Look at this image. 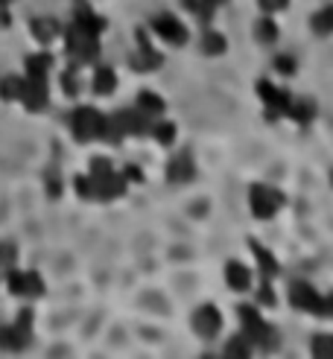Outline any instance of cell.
I'll return each instance as SVG.
<instances>
[{"label": "cell", "instance_id": "24", "mask_svg": "<svg viewBox=\"0 0 333 359\" xmlns=\"http://www.w3.org/2000/svg\"><path fill=\"white\" fill-rule=\"evenodd\" d=\"M249 348H252V339L245 333H240V336H234L225 345V356H249Z\"/></svg>", "mask_w": 333, "mask_h": 359}, {"label": "cell", "instance_id": "19", "mask_svg": "<svg viewBox=\"0 0 333 359\" xmlns=\"http://www.w3.org/2000/svg\"><path fill=\"white\" fill-rule=\"evenodd\" d=\"M254 39L261 41V44H272L278 39V27H275V21H269V18H261L254 23Z\"/></svg>", "mask_w": 333, "mask_h": 359}, {"label": "cell", "instance_id": "6", "mask_svg": "<svg viewBox=\"0 0 333 359\" xmlns=\"http://www.w3.org/2000/svg\"><path fill=\"white\" fill-rule=\"evenodd\" d=\"M222 327V316L214 304H202L199 309L193 313V330L199 333L202 339H214Z\"/></svg>", "mask_w": 333, "mask_h": 359}, {"label": "cell", "instance_id": "30", "mask_svg": "<svg viewBox=\"0 0 333 359\" xmlns=\"http://www.w3.org/2000/svg\"><path fill=\"white\" fill-rule=\"evenodd\" d=\"M12 260H15V249L6 245V243H0V269H9Z\"/></svg>", "mask_w": 333, "mask_h": 359}, {"label": "cell", "instance_id": "8", "mask_svg": "<svg viewBox=\"0 0 333 359\" xmlns=\"http://www.w3.org/2000/svg\"><path fill=\"white\" fill-rule=\"evenodd\" d=\"M9 292L12 295H41L44 283L35 271H9Z\"/></svg>", "mask_w": 333, "mask_h": 359}, {"label": "cell", "instance_id": "10", "mask_svg": "<svg viewBox=\"0 0 333 359\" xmlns=\"http://www.w3.org/2000/svg\"><path fill=\"white\" fill-rule=\"evenodd\" d=\"M21 100L30 111H41L47 105V82L44 79H27V88H23Z\"/></svg>", "mask_w": 333, "mask_h": 359}, {"label": "cell", "instance_id": "9", "mask_svg": "<svg viewBox=\"0 0 333 359\" xmlns=\"http://www.w3.org/2000/svg\"><path fill=\"white\" fill-rule=\"evenodd\" d=\"M257 94H261V100L269 105V111H272V114H278V111H287L290 108V94L287 91H278L272 82H266V79H261L257 82Z\"/></svg>", "mask_w": 333, "mask_h": 359}, {"label": "cell", "instance_id": "23", "mask_svg": "<svg viewBox=\"0 0 333 359\" xmlns=\"http://www.w3.org/2000/svg\"><path fill=\"white\" fill-rule=\"evenodd\" d=\"M202 50H205L208 56H222V53H225V35H219V32H205Z\"/></svg>", "mask_w": 333, "mask_h": 359}, {"label": "cell", "instance_id": "7", "mask_svg": "<svg viewBox=\"0 0 333 359\" xmlns=\"http://www.w3.org/2000/svg\"><path fill=\"white\" fill-rule=\"evenodd\" d=\"M152 30L161 35V39L172 47H181V44H188V27L179 21V18H172V15H158L152 21Z\"/></svg>", "mask_w": 333, "mask_h": 359}, {"label": "cell", "instance_id": "35", "mask_svg": "<svg viewBox=\"0 0 333 359\" xmlns=\"http://www.w3.org/2000/svg\"><path fill=\"white\" fill-rule=\"evenodd\" d=\"M330 184H333V170H330Z\"/></svg>", "mask_w": 333, "mask_h": 359}, {"label": "cell", "instance_id": "25", "mask_svg": "<svg viewBox=\"0 0 333 359\" xmlns=\"http://www.w3.org/2000/svg\"><path fill=\"white\" fill-rule=\"evenodd\" d=\"M313 30L319 32V35H327V32H333V6H327V9H322L319 15H313Z\"/></svg>", "mask_w": 333, "mask_h": 359}, {"label": "cell", "instance_id": "16", "mask_svg": "<svg viewBox=\"0 0 333 359\" xmlns=\"http://www.w3.org/2000/svg\"><path fill=\"white\" fill-rule=\"evenodd\" d=\"M252 252H254V257H257V266H261V271L266 278H272V275H278V263H275V257H272V252H266L261 243H254L252 240Z\"/></svg>", "mask_w": 333, "mask_h": 359}, {"label": "cell", "instance_id": "14", "mask_svg": "<svg viewBox=\"0 0 333 359\" xmlns=\"http://www.w3.org/2000/svg\"><path fill=\"white\" fill-rule=\"evenodd\" d=\"M53 65V59L47 53H35V56H27V76L30 79H47V68Z\"/></svg>", "mask_w": 333, "mask_h": 359}, {"label": "cell", "instance_id": "1", "mask_svg": "<svg viewBox=\"0 0 333 359\" xmlns=\"http://www.w3.org/2000/svg\"><path fill=\"white\" fill-rule=\"evenodd\" d=\"M290 301L304 309V313H313V316H333V295L322 298L307 280H292L290 283Z\"/></svg>", "mask_w": 333, "mask_h": 359}, {"label": "cell", "instance_id": "31", "mask_svg": "<svg viewBox=\"0 0 333 359\" xmlns=\"http://www.w3.org/2000/svg\"><path fill=\"white\" fill-rule=\"evenodd\" d=\"M275 68H278L281 73H287V76H292V73H295V59H290V56H278V59H275Z\"/></svg>", "mask_w": 333, "mask_h": 359}, {"label": "cell", "instance_id": "28", "mask_svg": "<svg viewBox=\"0 0 333 359\" xmlns=\"http://www.w3.org/2000/svg\"><path fill=\"white\" fill-rule=\"evenodd\" d=\"M155 138L161 143H172V138H176V126H172V123H161V126L155 129Z\"/></svg>", "mask_w": 333, "mask_h": 359}, {"label": "cell", "instance_id": "26", "mask_svg": "<svg viewBox=\"0 0 333 359\" xmlns=\"http://www.w3.org/2000/svg\"><path fill=\"white\" fill-rule=\"evenodd\" d=\"M287 111H290V114H292L295 120H299V123H307V120L313 117V111H316V108H313V103H310V100H304V103H299V105L290 103V108H287Z\"/></svg>", "mask_w": 333, "mask_h": 359}, {"label": "cell", "instance_id": "21", "mask_svg": "<svg viewBox=\"0 0 333 359\" xmlns=\"http://www.w3.org/2000/svg\"><path fill=\"white\" fill-rule=\"evenodd\" d=\"M310 351L319 359H333V336H327V333H319V336H313Z\"/></svg>", "mask_w": 333, "mask_h": 359}, {"label": "cell", "instance_id": "32", "mask_svg": "<svg viewBox=\"0 0 333 359\" xmlns=\"http://www.w3.org/2000/svg\"><path fill=\"white\" fill-rule=\"evenodd\" d=\"M257 3H261L263 12H281V9H287L290 0H257Z\"/></svg>", "mask_w": 333, "mask_h": 359}, {"label": "cell", "instance_id": "18", "mask_svg": "<svg viewBox=\"0 0 333 359\" xmlns=\"http://www.w3.org/2000/svg\"><path fill=\"white\" fill-rule=\"evenodd\" d=\"M117 88V76H114V70H111V68H100V70H97L94 73V91L97 94H111V91H114Z\"/></svg>", "mask_w": 333, "mask_h": 359}, {"label": "cell", "instance_id": "12", "mask_svg": "<svg viewBox=\"0 0 333 359\" xmlns=\"http://www.w3.org/2000/svg\"><path fill=\"white\" fill-rule=\"evenodd\" d=\"M193 176H196V167H193V161H190L188 152H181L176 161H170V170H167V178L170 181L181 184V181H190Z\"/></svg>", "mask_w": 333, "mask_h": 359}, {"label": "cell", "instance_id": "15", "mask_svg": "<svg viewBox=\"0 0 333 359\" xmlns=\"http://www.w3.org/2000/svg\"><path fill=\"white\" fill-rule=\"evenodd\" d=\"M77 23H79V27H85V30H88V32H97V35H100L103 30H105V21L103 18H97L94 15V12L88 9V6H77Z\"/></svg>", "mask_w": 333, "mask_h": 359}, {"label": "cell", "instance_id": "3", "mask_svg": "<svg viewBox=\"0 0 333 359\" xmlns=\"http://www.w3.org/2000/svg\"><path fill=\"white\" fill-rule=\"evenodd\" d=\"M68 50H70L73 59L91 61L97 56V50H100L97 32H88L85 27H79V23H73V27H68Z\"/></svg>", "mask_w": 333, "mask_h": 359}, {"label": "cell", "instance_id": "17", "mask_svg": "<svg viewBox=\"0 0 333 359\" xmlns=\"http://www.w3.org/2000/svg\"><path fill=\"white\" fill-rule=\"evenodd\" d=\"M32 35H35V39H39V41H53L56 39V35H59V23L53 21V18H35L32 21Z\"/></svg>", "mask_w": 333, "mask_h": 359}, {"label": "cell", "instance_id": "29", "mask_svg": "<svg viewBox=\"0 0 333 359\" xmlns=\"http://www.w3.org/2000/svg\"><path fill=\"white\" fill-rule=\"evenodd\" d=\"M77 193L82 199H94V181L91 178H77Z\"/></svg>", "mask_w": 333, "mask_h": 359}, {"label": "cell", "instance_id": "4", "mask_svg": "<svg viewBox=\"0 0 333 359\" xmlns=\"http://www.w3.org/2000/svg\"><path fill=\"white\" fill-rule=\"evenodd\" d=\"M249 199H252V210L257 219H272L275 210L283 205V196L275 187H263V184H254Z\"/></svg>", "mask_w": 333, "mask_h": 359}, {"label": "cell", "instance_id": "22", "mask_svg": "<svg viewBox=\"0 0 333 359\" xmlns=\"http://www.w3.org/2000/svg\"><path fill=\"white\" fill-rule=\"evenodd\" d=\"M138 108L141 111H146V114H161V111H164V100H161V96H155L152 91H141V96H138Z\"/></svg>", "mask_w": 333, "mask_h": 359}, {"label": "cell", "instance_id": "13", "mask_svg": "<svg viewBox=\"0 0 333 359\" xmlns=\"http://www.w3.org/2000/svg\"><path fill=\"white\" fill-rule=\"evenodd\" d=\"M27 342H30V330H23L18 325L0 330V348L3 351H21V348H27Z\"/></svg>", "mask_w": 333, "mask_h": 359}, {"label": "cell", "instance_id": "20", "mask_svg": "<svg viewBox=\"0 0 333 359\" xmlns=\"http://www.w3.org/2000/svg\"><path fill=\"white\" fill-rule=\"evenodd\" d=\"M23 88H27V82L21 76H6L3 85H0V94H3V100H21Z\"/></svg>", "mask_w": 333, "mask_h": 359}, {"label": "cell", "instance_id": "33", "mask_svg": "<svg viewBox=\"0 0 333 359\" xmlns=\"http://www.w3.org/2000/svg\"><path fill=\"white\" fill-rule=\"evenodd\" d=\"M61 85H65V91L73 96L77 94V76H73V73H65V79H61Z\"/></svg>", "mask_w": 333, "mask_h": 359}, {"label": "cell", "instance_id": "34", "mask_svg": "<svg viewBox=\"0 0 333 359\" xmlns=\"http://www.w3.org/2000/svg\"><path fill=\"white\" fill-rule=\"evenodd\" d=\"M261 301H266V304H275V295H272V289H269V287H263V289H261Z\"/></svg>", "mask_w": 333, "mask_h": 359}, {"label": "cell", "instance_id": "5", "mask_svg": "<svg viewBox=\"0 0 333 359\" xmlns=\"http://www.w3.org/2000/svg\"><path fill=\"white\" fill-rule=\"evenodd\" d=\"M240 318H243V333L252 339V345H269L272 342V330L261 318L254 307H240Z\"/></svg>", "mask_w": 333, "mask_h": 359}, {"label": "cell", "instance_id": "2", "mask_svg": "<svg viewBox=\"0 0 333 359\" xmlns=\"http://www.w3.org/2000/svg\"><path fill=\"white\" fill-rule=\"evenodd\" d=\"M70 126H73V134H77L79 141H94V138H103L105 117L97 108H77L70 117Z\"/></svg>", "mask_w": 333, "mask_h": 359}, {"label": "cell", "instance_id": "27", "mask_svg": "<svg viewBox=\"0 0 333 359\" xmlns=\"http://www.w3.org/2000/svg\"><path fill=\"white\" fill-rule=\"evenodd\" d=\"M111 172V164L105 158H94L91 161V178H103V176H108Z\"/></svg>", "mask_w": 333, "mask_h": 359}, {"label": "cell", "instance_id": "11", "mask_svg": "<svg viewBox=\"0 0 333 359\" xmlns=\"http://www.w3.org/2000/svg\"><path fill=\"white\" fill-rule=\"evenodd\" d=\"M225 280H228V287L234 292H245L252 287V275H249V269H245L240 260H231V263L225 266Z\"/></svg>", "mask_w": 333, "mask_h": 359}]
</instances>
